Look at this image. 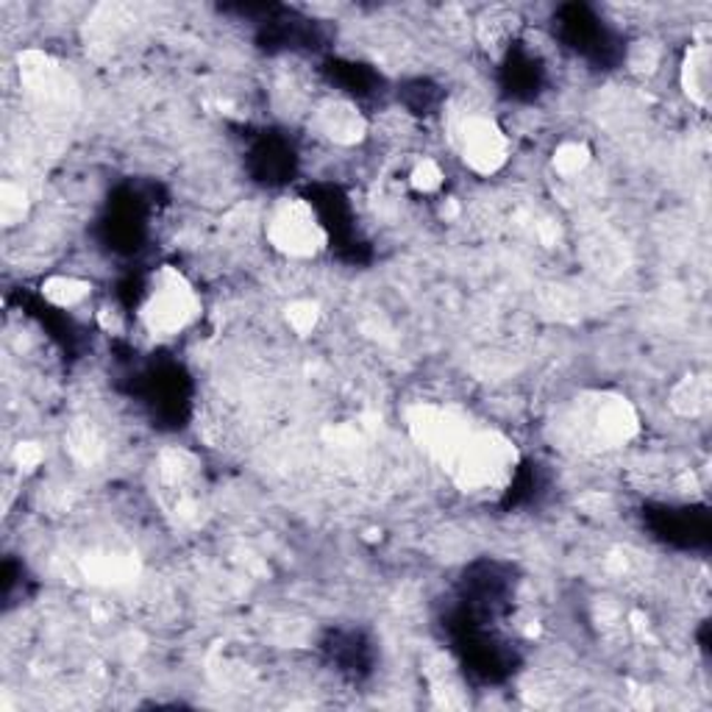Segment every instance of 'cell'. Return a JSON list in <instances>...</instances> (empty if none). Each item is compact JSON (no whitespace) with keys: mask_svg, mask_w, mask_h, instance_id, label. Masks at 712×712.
Instances as JSON below:
<instances>
[{"mask_svg":"<svg viewBox=\"0 0 712 712\" xmlns=\"http://www.w3.org/2000/svg\"><path fill=\"white\" fill-rule=\"evenodd\" d=\"M198 295L192 284L172 267H161L150 281L145 304L139 309L145 328L156 337H176L198 317Z\"/></svg>","mask_w":712,"mask_h":712,"instance_id":"6da1fadb","label":"cell"},{"mask_svg":"<svg viewBox=\"0 0 712 712\" xmlns=\"http://www.w3.org/2000/svg\"><path fill=\"white\" fill-rule=\"evenodd\" d=\"M267 239L273 248L293 259H309L326 248L328 237L315 209L300 198H287L267 217Z\"/></svg>","mask_w":712,"mask_h":712,"instance_id":"7a4b0ae2","label":"cell"},{"mask_svg":"<svg viewBox=\"0 0 712 712\" xmlns=\"http://www.w3.org/2000/svg\"><path fill=\"white\" fill-rule=\"evenodd\" d=\"M459 139L462 159L471 170H476L478 176H493L510 159V139H506L504 128L493 120V117L484 115H471L459 122Z\"/></svg>","mask_w":712,"mask_h":712,"instance_id":"3957f363","label":"cell"},{"mask_svg":"<svg viewBox=\"0 0 712 712\" xmlns=\"http://www.w3.org/2000/svg\"><path fill=\"white\" fill-rule=\"evenodd\" d=\"M315 128L323 137L332 139L334 145H343V148L359 145L367 137V120L348 100H326L323 106H317Z\"/></svg>","mask_w":712,"mask_h":712,"instance_id":"277c9868","label":"cell"},{"mask_svg":"<svg viewBox=\"0 0 712 712\" xmlns=\"http://www.w3.org/2000/svg\"><path fill=\"white\" fill-rule=\"evenodd\" d=\"M712 59L706 44H693L682 61V87L688 92L690 103L706 109L710 103V87H712Z\"/></svg>","mask_w":712,"mask_h":712,"instance_id":"5b68a950","label":"cell"},{"mask_svg":"<svg viewBox=\"0 0 712 712\" xmlns=\"http://www.w3.org/2000/svg\"><path fill=\"white\" fill-rule=\"evenodd\" d=\"M42 293L48 295V300H53L56 306H76L78 300H83L89 295V284L78 281V278H50L42 287Z\"/></svg>","mask_w":712,"mask_h":712,"instance_id":"8992f818","label":"cell"},{"mask_svg":"<svg viewBox=\"0 0 712 712\" xmlns=\"http://www.w3.org/2000/svg\"><path fill=\"white\" fill-rule=\"evenodd\" d=\"M28 198L20 187L14 184H3V192H0V215H3L6 226H14L26 215Z\"/></svg>","mask_w":712,"mask_h":712,"instance_id":"52a82bcc","label":"cell"},{"mask_svg":"<svg viewBox=\"0 0 712 712\" xmlns=\"http://www.w3.org/2000/svg\"><path fill=\"white\" fill-rule=\"evenodd\" d=\"M409 184L415 189H421V192H434V189H439V184H443V170L437 167V161L423 159L412 167Z\"/></svg>","mask_w":712,"mask_h":712,"instance_id":"ba28073f","label":"cell"},{"mask_svg":"<svg viewBox=\"0 0 712 712\" xmlns=\"http://www.w3.org/2000/svg\"><path fill=\"white\" fill-rule=\"evenodd\" d=\"M584 161H587V154H584L582 145H562L560 150H556V170H562L565 176H571V172H578L584 167Z\"/></svg>","mask_w":712,"mask_h":712,"instance_id":"9c48e42d","label":"cell"}]
</instances>
